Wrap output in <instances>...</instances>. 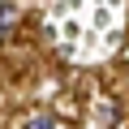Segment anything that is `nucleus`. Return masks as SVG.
<instances>
[{
  "mask_svg": "<svg viewBox=\"0 0 129 129\" xmlns=\"http://www.w3.org/2000/svg\"><path fill=\"white\" fill-rule=\"evenodd\" d=\"M13 26H17V5H0V39H9Z\"/></svg>",
  "mask_w": 129,
  "mask_h": 129,
  "instance_id": "obj_1",
  "label": "nucleus"
},
{
  "mask_svg": "<svg viewBox=\"0 0 129 129\" xmlns=\"http://www.w3.org/2000/svg\"><path fill=\"white\" fill-rule=\"evenodd\" d=\"M22 129H56V120H52V116H30Z\"/></svg>",
  "mask_w": 129,
  "mask_h": 129,
  "instance_id": "obj_2",
  "label": "nucleus"
},
{
  "mask_svg": "<svg viewBox=\"0 0 129 129\" xmlns=\"http://www.w3.org/2000/svg\"><path fill=\"white\" fill-rule=\"evenodd\" d=\"M99 116H103V125H116V103H103Z\"/></svg>",
  "mask_w": 129,
  "mask_h": 129,
  "instance_id": "obj_3",
  "label": "nucleus"
}]
</instances>
